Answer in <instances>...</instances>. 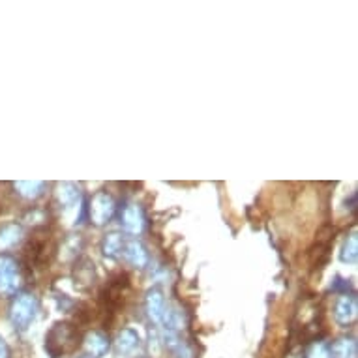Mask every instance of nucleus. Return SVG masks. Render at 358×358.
Returning <instances> with one entry per match:
<instances>
[{
    "mask_svg": "<svg viewBox=\"0 0 358 358\" xmlns=\"http://www.w3.org/2000/svg\"><path fill=\"white\" fill-rule=\"evenodd\" d=\"M8 355H10V351H8L6 343L0 340V358H8Z\"/></svg>",
    "mask_w": 358,
    "mask_h": 358,
    "instance_id": "ddd939ff",
    "label": "nucleus"
},
{
    "mask_svg": "<svg viewBox=\"0 0 358 358\" xmlns=\"http://www.w3.org/2000/svg\"><path fill=\"white\" fill-rule=\"evenodd\" d=\"M338 310L340 311L336 313V317H338V321H340L341 324H347L352 317H355V308H352V306H349V302H347V300H343V302H341Z\"/></svg>",
    "mask_w": 358,
    "mask_h": 358,
    "instance_id": "9b49d317",
    "label": "nucleus"
},
{
    "mask_svg": "<svg viewBox=\"0 0 358 358\" xmlns=\"http://www.w3.org/2000/svg\"><path fill=\"white\" fill-rule=\"evenodd\" d=\"M19 285L17 264L12 257H0V293L10 294L13 293Z\"/></svg>",
    "mask_w": 358,
    "mask_h": 358,
    "instance_id": "f03ea898",
    "label": "nucleus"
},
{
    "mask_svg": "<svg viewBox=\"0 0 358 358\" xmlns=\"http://www.w3.org/2000/svg\"><path fill=\"white\" fill-rule=\"evenodd\" d=\"M77 345H79V334L71 324H55V329L49 332L48 349L55 357L73 351Z\"/></svg>",
    "mask_w": 358,
    "mask_h": 358,
    "instance_id": "f257e3e1",
    "label": "nucleus"
},
{
    "mask_svg": "<svg viewBox=\"0 0 358 358\" xmlns=\"http://www.w3.org/2000/svg\"><path fill=\"white\" fill-rule=\"evenodd\" d=\"M34 310L36 304L32 296H19L12 306V321L15 327L19 329H27L30 324V321L34 319Z\"/></svg>",
    "mask_w": 358,
    "mask_h": 358,
    "instance_id": "7ed1b4c3",
    "label": "nucleus"
},
{
    "mask_svg": "<svg viewBox=\"0 0 358 358\" xmlns=\"http://www.w3.org/2000/svg\"><path fill=\"white\" fill-rule=\"evenodd\" d=\"M19 235H21V229L17 225H6L4 229L0 231V248L13 246L19 241Z\"/></svg>",
    "mask_w": 358,
    "mask_h": 358,
    "instance_id": "0eeeda50",
    "label": "nucleus"
},
{
    "mask_svg": "<svg viewBox=\"0 0 358 358\" xmlns=\"http://www.w3.org/2000/svg\"><path fill=\"white\" fill-rule=\"evenodd\" d=\"M103 250H106V255H117V252L122 250V236L118 235H109L106 238V244H103Z\"/></svg>",
    "mask_w": 358,
    "mask_h": 358,
    "instance_id": "9d476101",
    "label": "nucleus"
},
{
    "mask_svg": "<svg viewBox=\"0 0 358 358\" xmlns=\"http://www.w3.org/2000/svg\"><path fill=\"white\" fill-rule=\"evenodd\" d=\"M83 358H92V357H83Z\"/></svg>",
    "mask_w": 358,
    "mask_h": 358,
    "instance_id": "4468645a",
    "label": "nucleus"
},
{
    "mask_svg": "<svg viewBox=\"0 0 358 358\" xmlns=\"http://www.w3.org/2000/svg\"><path fill=\"white\" fill-rule=\"evenodd\" d=\"M118 349L122 352H129L131 349H136V345L139 343V338H137L136 332H131V330H122L120 336H118Z\"/></svg>",
    "mask_w": 358,
    "mask_h": 358,
    "instance_id": "6e6552de",
    "label": "nucleus"
},
{
    "mask_svg": "<svg viewBox=\"0 0 358 358\" xmlns=\"http://www.w3.org/2000/svg\"><path fill=\"white\" fill-rule=\"evenodd\" d=\"M87 345L94 357H101V355H106L107 349H109V341H107L106 334H101V332H92V334L88 336Z\"/></svg>",
    "mask_w": 358,
    "mask_h": 358,
    "instance_id": "39448f33",
    "label": "nucleus"
},
{
    "mask_svg": "<svg viewBox=\"0 0 358 358\" xmlns=\"http://www.w3.org/2000/svg\"><path fill=\"white\" fill-rule=\"evenodd\" d=\"M126 257H128L129 263L137 264V266H141V264L147 263V253H145V250H143V246L139 242H129Z\"/></svg>",
    "mask_w": 358,
    "mask_h": 358,
    "instance_id": "423d86ee",
    "label": "nucleus"
},
{
    "mask_svg": "<svg viewBox=\"0 0 358 358\" xmlns=\"http://www.w3.org/2000/svg\"><path fill=\"white\" fill-rule=\"evenodd\" d=\"M92 216L96 217V223H106L109 217H111L113 210H115V203L109 195L100 194L94 197V203H92Z\"/></svg>",
    "mask_w": 358,
    "mask_h": 358,
    "instance_id": "20e7f679",
    "label": "nucleus"
},
{
    "mask_svg": "<svg viewBox=\"0 0 358 358\" xmlns=\"http://www.w3.org/2000/svg\"><path fill=\"white\" fill-rule=\"evenodd\" d=\"M308 358H332V351L324 343H315L308 352Z\"/></svg>",
    "mask_w": 358,
    "mask_h": 358,
    "instance_id": "f8f14e48",
    "label": "nucleus"
},
{
    "mask_svg": "<svg viewBox=\"0 0 358 358\" xmlns=\"http://www.w3.org/2000/svg\"><path fill=\"white\" fill-rule=\"evenodd\" d=\"M334 352L336 357L340 358H352L355 352H357V347H355V343L351 340H341L334 345Z\"/></svg>",
    "mask_w": 358,
    "mask_h": 358,
    "instance_id": "1a4fd4ad",
    "label": "nucleus"
}]
</instances>
